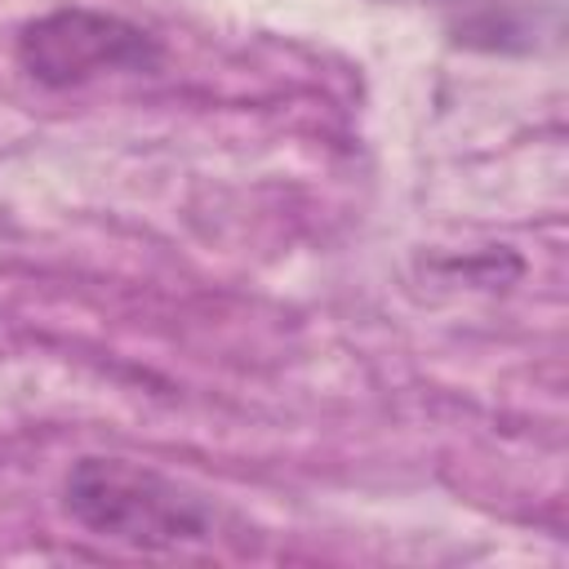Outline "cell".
<instances>
[{
	"mask_svg": "<svg viewBox=\"0 0 569 569\" xmlns=\"http://www.w3.org/2000/svg\"><path fill=\"white\" fill-rule=\"evenodd\" d=\"M18 62L31 80L49 89H71L111 71H151L160 62V44L116 13L67 4L22 27Z\"/></svg>",
	"mask_w": 569,
	"mask_h": 569,
	"instance_id": "7a4b0ae2",
	"label": "cell"
},
{
	"mask_svg": "<svg viewBox=\"0 0 569 569\" xmlns=\"http://www.w3.org/2000/svg\"><path fill=\"white\" fill-rule=\"evenodd\" d=\"M62 502L80 529L133 551L213 547L227 533V511L209 493L129 458H80L62 480Z\"/></svg>",
	"mask_w": 569,
	"mask_h": 569,
	"instance_id": "6da1fadb",
	"label": "cell"
}]
</instances>
